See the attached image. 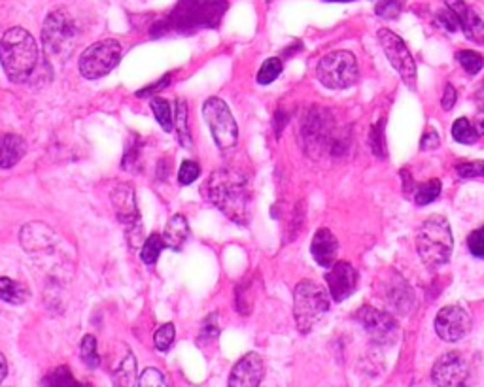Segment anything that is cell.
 <instances>
[{"mask_svg": "<svg viewBox=\"0 0 484 387\" xmlns=\"http://www.w3.org/2000/svg\"><path fill=\"white\" fill-rule=\"evenodd\" d=\"M203 195L231 221L244 225L250 216L248 180L241 172L222 168L210 174Z\"/></svg>", "mask_w": 484, "mask_h": 387, "instance_id": "cell-1", "label": "cell"}, {"mask_svg": "<svg viewBox=\"0 0 484 387\" xmlns=\"http://www.w3.org/2000/svg\"><path fill=\"white\" fill-rule=\"evenodd\" d=\"M0 63L8 79L13 84H27L36 72L40 52L36 40L29 31L13 26L0 40Z\"/></svg>", "mask_w": 484, "mask_h": 387, "instance_id": "cell-2", "label": "cell"}, {"mask_svg": "<svg viewBox=\"0 0 484 387\" xmlns=\"http://www.w3.org/2000/svg\"><path fill=\"white\" fill-rule=\"evenodd\" d=\"M78 40V25L65 8H59L47 15L42 26V44L50 63L63 65L76 49Z\"/></svg>", "mask_w": 484, "mask_h": 387, "instance_id": "cell-3", "label": "cell"}, {"mask_svg": "<svg viewBox=\"0 0 484 387\" xmlns=\"http://www.w3.org/2000/svg\"><path fill=\"white\" fill-rule=\"evenodd\" d=\"M416 250L425 264H445L454 250L451 223L443 216H432L425 219L416 235Z\"/></svg>", "mask_w": 484, "mask_h": 387, "instance_id": "cell-4", "label": "cell"}, {"mask_svg": "<svg viewBox=\"0 0 484 387\" xmlns=\"http://www.w3.org/2000/svg\"><path fill=\"white\" fill-rule=\"evenodd\" d=\"M326 289L316 282L297 283L294 291V315L297 329L303 335L310 333L316 327V323L322 322V317L329 312L331 299Z\"/></svg>", "mask_w": 484, "mask_h": 387, "instance_id": "cell-5", "label": "cell"}, {"mask_svg": "<svg viewBox=\"0 0 484 387\" xmlns=\"http://www.w3.org/2000/svg\"><path fill=\"white\" fill-rule=\"evenodd\" d=\"M316 76L322 81V86H326L327 89H348L358 81L360 70L352 53L340 49V52L327 53L318 63Z\"/></svg>", "mask_w": 484, "mask_h": 387, "instance_id": "cell-6", "label": "cell"}, {"mask_svg": "<svg viewBox=\"0 0 484 387\" xmlns=\"http://www.w3.org/2000/svg\"><path fill=\"white\" fill-rule=\"evenodd\" d=\"M121 61V46L116 40H100L82 53L80 74L85 79L105 78Z\"/></svg>", "mask_w": 484, "mask_h": 387, "instance_id": "cell-7", "label": "cell"}, {"mask_svg": "<svg viewBox=\"0 0 484 387\" xmlns=\"http://www.w3.org/2000/svg\"><path fill=\"white\" fill-rule=\"evenodd\" d=\"M203 118L206 125L210 127V132L214 136L218 148L227 150L233 148L239 140V125L231 113L229 106L225 104L218 97H210L203 104Z\"/></svg>", "mask_w": 484, "mask_h": 387, "instance_id": "cell-8", "label": "cell"}, {"mask_svg": "<svg viewBox=\"0 0 484 387\" xmlns=\"http://www.w3.org/2000/svg\"><path fill=\"white\" fill-rule=\"evenodd\" d=\"M379 40L380 46L386 53L388 61H390V65L398 70V74H400L407 86L414 89L416 87V66H414V61H412V55L409 53V47L405 46V42L395 33L388 31V29H380Z\"/></svg>", "mask_w": 484, "mask_h": 387, "instance_id": "cell-9", "label": "cell"}, {"mask_svg": "<svg viewBox=\"0 0 484 387\" xmlns=\"http://www.w3.org/2000/svg\"><path fill=\"white\" fill-rule=\"evenodd\" d=\"M471 331V314L464 306H445L435 315V333L445 342H460Z\"/></svg>", "mask_w": 484, "mask_h": 387, "instance_id": "cell-10", "label": "cell"}, {"mask_svg": "<svg viewBox=\"0 0 484 387\" xmlns=\"http://www.w3.org/2000/svg\"><path fill=\"white\" fill-rule=\"evenodd\" d=\"M358 319L365 327L367 333L371 335V338L379 344H393L400 336L398 323L386 312H380V310L371 308V306H363L358 312Z\"/></svg>", "mask_w": 484, "mask_h": 387, "instance_id": "cell-11", "label": "cell"}, {"mask_svg": "<svg viewBox=\"0 0 484 387\" xmlns=\"http://www.w3.org/2000/svg\"><path fill=\"white\" fill-rule=\"evenodd\" d=\"M467 374H469V365L464 355L460 352H446L435 363L432 370V380L435 386H462Z\"/></svg>", "mask_w": 484, "mask_h": 387, "instance_id": "cell-12", "label": "cell"}, {"mask_svg": "<svg viewBox=\"0 0 484 387\" xmlns=\"http://www.w3.org/2000/svg\"><path fill=\"white\" fill-rule=\"evenodd\" d=\"M329 295L335 302H342L358 287V272L347 261H337L326 274Z\"/></svg>", "mask_w": 484, "mask_h": 387, "instance_id": "cell-13", "label": "cell"}, {"mask_svg": "<svg viewBox=\"0 0 484 387\" xmlns=\"http://www.w3.org/2000/svg\"><path fill=\"white\" fill-rule=\"evenodd\" d=\"M265 376V365L262 355L250 352L235 363V367L229 374L231 387H257Z\"/></svg>", "mask_w": 484, "mask_h": 387, "instance_id": "cell-14", "label": "cell"}, {"mask_svg": "<svg viewBox=\"0 0 484 387\" xmlns=\"http://www.w3.org/2000/svg\"><path fill=\"white\" fill-rule=\"evenodd\" d=\"M446 6L456 13L460 29L464 31L465 36L477 44H484V21L475 13V10L467 6L464 0H446Z\"/></svg>", "mask_w": 484, "mask_h": 387, "instance_id": "cell-15", "label": "cell"}, {"mask_svg": "<svg viewBox=\"0 0 484 387\" xmlns=\"http://www.w3.org/2000/svg\"><path fill=\"white\" fill-rule=\"evenodd\" d=\"M112 206H114V212L118 214L119 221L123 223L137 225L138 221V210H137V198H135V189L131 185L119 184L112 189Z\"/></svg>", "mask_w": 484, "mask_h": 387, "instance_id": "cell-16", "label": "cell"}, {"mask_svg": "<svg viewBox=\"0 0 484 387\" xmlns=\"http://www.w3.org/2000/svg\"><path fill=\"white\" fill-rule=\"evenodd\" d=\"M312 257L320 267L331 269L337 262V255H339V242L331 230L320 229L312 238V246H310Z\"/></svg>", "mask_w": 484, "mask_h": 387, "instance_id": "cell-17", "label": "cell"}, {"mask_svg": "<svg viewBox=\"0 0 484 387\" xmlns=\"http://www.w3.org/2000/svg\"><path fill=\"white\" fill-rule=\"evenodd\" d=\"M25 140L17 134H2L0 136V168L10 171L21 159L25 157Z\"/></svg>", "mask_w": 484, "mask_h": 387, "instance_id": "cell-18", "label": "cell"}, {"mask_svg": "<svg viewBox=\"0 0 484 387\" xmlns=\"http://www.w3.org/2000/svg\"><path fill=\"white\" fill-rule=\"evenodd\" d=\"M190 237V223L182 214H176L169 219V223L165 227L163 240L165 246L170 250H182V246L186 244Z\"/></svg>", "mask_w": 484, "mask_h": 387, "instance_id": "cell-19", "label": "cell"}, {"mask_svg": "<svg viewBox=\"0 0 484 387\" xmlns=\"http://www.w3.org/2000/svg\"><path fill=\"white\" fill-rule=\"evenodd\" d=\"M31 299V291L23 283L15 282L8 276H0V301L8 304H23Z\"/></svg>", "mask_w": 484, "mask_h": 387, "instance_id": "cell-20", "label": "cell"}, {"mask_svg": "<svg viewBox=\"0 0 484 387\" xmlns=\"http://www.w3.org/2000/svg\"><path fill=\"white\" fill-rule=\"evenodd\" d=\"M114 381L116 386H137V359L131 352L125 355L121 365L114 370Z\"/></svg>", "mask_w": 484, "mask_h": 387, "instance_id": "cell-21", "label": "cell"}, {"mask_svg": "<svg viewBox=\"0 0 484 387\" xmlns=\"http://www.w3.org/2000/svg\"><path fill=\"white\" fill-rule=\"evenodd\" d=\"M478 131L477 127L473 125L469 119L460 118L458 121H454L452 125V138L460 142V144H475L478 140Z\"/></svg>", "mask_w": 484, "mask_h": 387, "instance_id": "cell-22", "label": "cell"}, {"mask_svg": "<svg viewBox=\"0 0 484 387\" xmlns=\"http://www.w3.org/2000/svg\"><path fill=\"white\" fill-rule=\"evenodd\" d=\"M174 129H176L178 140L182 142L183 148H191V132H190V121H188V106L183 100H180L176 106V118H174Z\"/></svg>", "mask_w": 484, "mask_h": 387, "instance_id": "cell-23", "label": "cell"}, {"mask_svg": "<svg viewBox=\"0 0 484 387\" xmlns=\"http://www.w3.org/2000/svg\"><path fill=\"white\" fill-rule=\"evenodd\" d=\"M163 248H165L163 237H159V235H151V237L144 242V246H142V250H140V259H142L146 264H153V262L158 261V257L161 255Z\"/></svg>", "mask_w": 484, "mask_h": 387, "instance_id": "cell-24", "label": "cell"}, {"mask_svg": "<svg viewBox=\"0 0 484 387\" xmlns=\"http://www.w3.org/2000/svg\"><path fill=\"white\" fill-rule=\"evenodd\" d=\"M282 72V61L278 57H271L262 65L259 72H257V84L262 86H269L273 84Z\"/></svg>", "mask_w": 484, "mask_h": 387, "instance_id": "cell-25", "label": "cell"}, {"mask_svg": "<svg viewBox=\"0 0 484 387\" xmlns=\"http://www.w3.org/2000/svg\"><path fill=\"white\" fill-rule=\"evenodd\" d=\"M80 354H82V361L89 368H97L100 365V357L97 352V340L95 336L87 335L84 336V340L80 344Z\"/></svg>", "mask_w": 484, "mask_h": 387, "instance_id": "cell-26", "label": "cell"}, {"mask_svg": "<svg viewBox=\"0 0 484 387\" xmlns=\"http://www.w3.org/2000/svg\"><path fill=\"white\" fill-rule=\"evenodd\" d=\"M151 110H153V116L159 121V125L163 127V131H172V112H170L169 102L156 97V99H151Z\"/></svg>", "mask_w": 484, "mask_h": 387, "instance_id": "cell-27", "label": "cell"}, {"mask_svg": "<svg viewBox=\"0 0 484 387\" xmlns=\"http://www.w3.org/2000/svg\"><path fill=\"white\" fill-rule=\"evenodd\" d=\"M439 195H441V182L439 180H430V182H425L416 189L414 200L420 206H425V204L433 203Z\"/></svg>", "mask_w": 484, "mask_h": 387, "instance_id": "cell-28", "label": "cell"}, {"mask_svg": "<svg viewBox=\"0 0 484 387\" xmlns=\"http://www.w3.org/2000/svg\"><path fill=\"white\" fill-rule=\"evenodd\" d=\"M176 338V329L172 323H165L163 327H159L153 335V344L159 352H169L172 342Z\"/></svg>", "mask_w": 484, "mask_h": 387, "instance_id": "cell-29", "label": "cell"}, {"mask_svg": "<svg viewBox=\"0 0 484 387\" xmlns=\"http://www.w3.org/2000/svg\"><path fill=\"white\" fill-rule=\"evenodd\" d=\"M460 65L464 66V70L467 74H478L483 70L484 59L475 52H469V49H464V52L458 53Z\"/></svg>", "mask_w": 484, "mask_h": 387, "instance_id": "cell-30", "label": "cell"}, {"mask_svg": "<svg viewBox=\"0 0 484 387\" xmlns=\"http://www.w3.org/2000/svg\"><path fill=\"white\" fill-rule=\"evenodd\" d=\"M138 386L140 387H165L167 386V380H165V376L159 372L158 368H146L144 372L140 374V378H138Z\"/></svg>", "mask_w": 484, "mask_h": 387, "instance_id": "cell-31", "label": "cell"}, {"mask_svg": "<svg viewBox=\"0 0 484 387\" xmlns=\"http://www.w3.org/2000/svg\"><path fill=\"white\" fill-rule=\"evenodd\" d=\"M199 172H201L199 164L193 163V161H183L180 171H178V182L182 185L193 184L197 177H199Z\"/></svg>", "mask_w": 484, "mask_h": 387, "instance_id": "cell-32", "label": "cell"}, {"mask_svg": "<svg viewBox=\"0 0 484 387\" xmlns=\"http://www.w3.org/2000/svg\"><path fill=\"white\" fill-rule=\"evenodd\" d=\"M44 384L46 386H78L76 384V380H74L73 376H70V372H68V368L66 367H59L55 372H52V376L50 378H46L44 380Z\"/></svg>", "mask_w": 484, "mask_h": 387, "instance_id": "cell-33", "label": "cell"}, {"mask_svg": "<svg viewBox=\"0 0 484 387\" xmlns=\"http://www.w3.org/2000/svg\"><path fill=\"white\" fill-rule=\"evenodd\" d=\"M467 248L475 257H484V227H478L467 237Z\"/></svg>", "mask_w": 484, "mask_h": 387, "instance_id": "cell-34", "label": "cell"}, {"mask_svg": "<svg viewBox=\"0 0 484 387\" xmlns=\"http://www.w3.org/2000/svg\"><path fill=\"white\" fill-rule=\"evenodd\" d=\"M456 171L462 177H484V161H473L456 166Z\"/></svg>", "mask_w": 484, "mask_h": 387, "instance_id": "cell-35", "label": "cell"}, {"mask_svg": "<svg viewBox=\"0 0 484 387\" xmlns=\"http://www.w3.org/2000/svg\"><path fill=\"white\" fill-rule=\"evenodd\" d=\"M401 10V0H382L377 6V13L382 17H393Z\"/></svg>", "mask_w": 484, "mask_h": 387, "instance_id": "cell-36", "label": "cell"}, {"mask_svg": "<svg viewBox=\"0 0 484 387\" xmlns=\"http://www.w3.org/2000/svg\"><path fill=\"white\" fill-rule=\"evenodd\" d=\"M439 23H441V25H445L446 31H451V33H456V31L460 29L458 17H456V13L452 12L451 8H448L446 12L439 13Z\"/></svg>", "mask_w": 484, "mask_h": 387, "instance_id": "cell-37", "label": "cell"}, {"mask_svg": "<svg viewBox=\"0 0 484 387\" xmlns=\"http://www.w3.org/2000/svg\"><path fill=\"white\" fill-rule=\"evenodd\" d=\"M439 134L433 129H430V131L425 132L424 136H422V144H420V148L422 150H433V148H437L439 145Z\"/></svg>", "mask_w": 484, "mask_h": 387, "instance_id": "cell-38", "label": "cell"}, {"mask_svg": "<svg viewBox=\"0 0 484 387\" xmlns=\"http://www.w3.org/2000/svg\"><path fill=\"white\" fill-rule=\"evenodd\" d=\"M456 104V89L452 86H446L445 89V97H443V108L445 110H451Z\"/></svg>", "mask_w": 484, "mask_h": 387, "instance_id": "cell-39", "label": "cell"}, {"mask_svg": "<svg viewBox=\"0 0 484 387\" xmlns=\"http://www.w3.org/2000/svg\"><path fill=\"white\" fill-rule=\"evenodd\" d=\"M475 127H477L478 134H484V106L477 112V118H475Z\"/></svg>", "mask_w": 484, "mask_h": 387, "instance_id": "cell-40", "label": "cell"}, {"mask_svg": "<svg viewBox=\"0 0 484 387\" xmlns=\"http://www.w3.org/2000/svg\"><path fill=\"white\" fill-rule=\"evenodd\" d=\"M6 376H8V361H6V357H4V354L0 352V384L4 381Z\"/></svg>", "mask_w": 484, "mask_h": 387, "instance_id": "cell-41", "label": "cell"}]
</instances>
